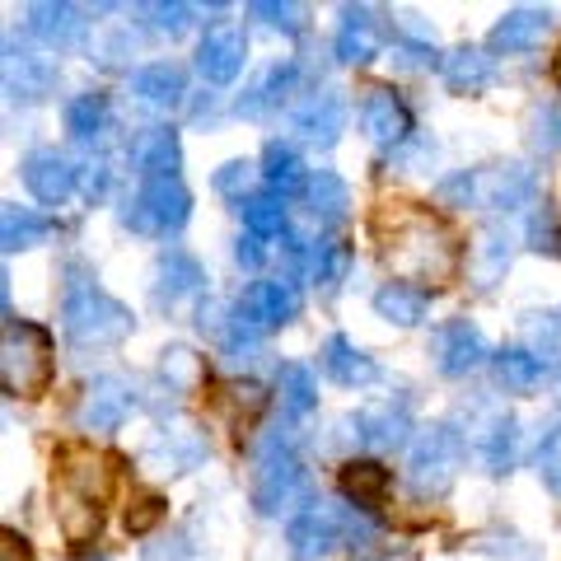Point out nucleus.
Segmentation results:
<instances>
[{
	"label": "nucleus",
	"instance_id": "nucleus-5",
	"mask_svg": "<svg viewBox=\"0 0 561 561\" xmlns=\"http://www.w3.org/2000/svg\"><path fill=\"white\" fill-rule=\"evenodd\" d=\"M249 496L262 515H280L305 496V463H300V454H295L290 435H267V440L257 445Z\"/></svg>",
	"mask_w": 561,
	"mask_h": 561
},
{
	"label": "nucleus",
	"instance_id": "nucleus-43",
	"mask_svg": "<svg viewBox=\"0 0 561 561\" xmlns=\"http://www.w3.org/2000/svg\"><path fill=\"white\" fill-rule=\"evenodd\" d=\"M534 463H538V478H542V486H548L552 496H561V431H552L548 440L538 445Z\"/></svg>",
	"mask_w": 561,
	"mask_h": 561
},
{
	"label": "nucleus",
	"instance_id": "nucleus-16",
	"mask_svg": "<svg viewBox=\"0 0 561 561\" xmlns=\"http://www.w3.org/2000/svg\"><path fill=\"white\" fill-rule=\"evenodd\" d=\"M408 431H412L408 408H393V402H370V408H360L351 416V435L365 449H393L408 440Z\"/></svg>",
	"mask_w": 561,
	"mask_h": 561
},
{
	"label": "nucleus",
	"instance_id": "nucleus-10",
	"mask_svg": "<svg viewBox=\"0 0 561 561\" xmlns=\"http://www.w3.org/2000/svg\"><path fill=\"white\" fill-rule=\"evenodd\" d=\"M360 127L375 146H402L408 131H412V113L389 84H370L365 99H360Z\"/></svg>",
	"mask_w": 561,
	"mask_h": 561
},
{
	"label": "nucleus",
	"instance_id": "nucleus-4",
	"mask_svg": "<svg viewBox=\"0 0 561 561\" xmlns=\"http://www.w3.org/2000/svg\"><path fill=\"white\" fill-rule=\"evenodd\" d=\"M370 534H375L370 519H360L356 505L313 501V505H305V511L290 519L286 542H290L295 561H323L328 552H337L342 542H356V538H370Z\"/></svg>",
	"mask_w": 561,
	"mask_h": 561
},
{
	"label": "nucleus",
	"instance_id": "nucleus-26",
	"mask_svg": "<svg viewBox=\"0 0 561 561\" xmlns=\"http://www.w3.org/2000/svg\"><path fill=\"white\" fill-rule=\"evenodd\" d=\"M154 295H160L164 305H179V300H187V295H197L202 290V262L192 257V253H183V249H169V253H160V267H154Z\"/></svg>",
	"mask_w": 561,
	"mask_h": 561
},
{
	"label": "nucleus",
	"instance_id": "nucleus-9",
	"mask_svg": "<svg viewBox=\"0 0 561 561\" xmlns=\"http://www.w3.org/2000/svg\"><path fill=\"white\" fill-rule=\"evenodd\" d=\"M295 309H300V295H295V286L286 276H276V280H253L249 290H243V300L234 309V319L239 323H249L257 337L262 332H272L280 323H290L295 319Z\"/></svg>",
	"mask_w": 561,
	"mask_h": 561
},
{
	"label": "nucleus",
	"instance_id": "nucleus-29",
	"mask_svg": "<svg viewBox=\"0 0 561 561\" xmlns=\"http://www.w3.org/2000/svg\"><path fill=\"white\" fill-rule=\"evenodd\" d=\"M323 370L337 379V383H346V389H360V383L375 379V360L365 356L360 346H351L346 337H328V346H323Z\"/></svg>",
	"mask_w": 561,
	"mask_h": 561
},
{
	"label": "nucleus",
	"instance_id": "nucleus-27",
	"mask_svg": "<svg viewBox=\"0 0 561 561\" xmlns=\"http://www.w3.org/2000/svg\"><path fill=\"white\" fill-rule=\"evenodd\" d=\"M295 84H300V66H295V61L272 66L267 76H262L253 90L239 99V113H243V117H267L272 108H280V103L295 94Z\"/></svg>",
	"mask_w": 561,
	"mask_h": 561
},
{
	"label": "nucleus",
	"instance_id": "nucleus-22",
	"mask_svg": "<svg viewBox=\"0 0 561 561\" xmlns=\"http://www.w3.org/2000/svg\"><path fill=\"white\" fill-rule=\"evenodd\" d=\"M131 94L146 103V108H179L183 94H187V80L173 61H154V66H140L131 76Z\"/></svg>",
	"mask_w": 561,
	"mask_h": 561
},
{
	"label": "nucleus",
	"instance_id": "nucleus-31",
	"mask_svg": "<svg viewBox=\"0 0 561 561\" xmlns=\"http://www.w3.org/2000/svg\"><path fill=\"white\" fill-rule=\"evenodd\" d=\"M472 449H478V459L491 472H505V468H511V459H515V421L511 416H491L486 426L478 431Z\"/></svg>",
	"mask_w": 561,
	"mask_h": 561
},
{
	"label": "nucleus",
	"instance_id": "nucleus-20",
	"mask_svg": "<svg viewBox=\"0 0 561 561\" xmlns=\"http://www.w3.org/2000/svg\"><path fill=\"white\" fill-rule=\"evenodd\" d=\"M84 14L76 5H61V0H38V5H28V28L38 33L47 47H76L84 38Z\"/></svg>",
	"mask_w": 561,
	"mask_h": 561
},
{
	"label": "nucleus",
	"instance_id": "nucleus-32",
	"mask_svg": "<svg viewBox=\"0 0 561 561\" xmlns=\"http://www.w3.org/2000/svg\"><path fill=\"white\" fill-rule=\"evenodd\" d=\"M496 375L505 389H519V393H529L542 383V375H548V365H542L529 346H511V351H501L496 356Z\"/></svg>",
	"mask_w": 561,
	"mask_h": 561
},
{
	"label": "nucleus",
	"instance_id": "nucleus-36",
	"mask_svg": "<svg viewBox=\"0 0 561 561\" xmlns=\"http://www.w3.org/2000/svg\"><path fill=\"white\" fill-rule=\"evenodd\" d=\"M262 173H267V183L280 192V197H286V192H295L300 183H309L305 179V160H300V150L295 146H280V140H272L267 146V154H262Z\"/></svg>",
	"mask_w": 561,
	"mask_h": 561
},
{
	"label": "nucleus",
	"instance_id": "nucleus-47",
	"mask_svg": "<svg viewBox=\"0 0 561 561\" xmlns=\"http://www.w3.org/2000/svg\"><path fill=\"white\" fill-rule=\"evenodd\" d=\"M253 179V164L249 160H230V164H220L216 173V192H243Z\"/></svg>",
	"mask_w": 561,
	"mask_h": 561
},
{
	"label": "nucleus",
	"instance_id": "nucleus-17",
	"mask_svg": "<svg viewBox=\"0 0 561 561\" xmlns=\"http://www.w3.org/2000/svg\"><path fill=\"white\" fill-rule=\"evenodd\" d=\"M548 28H552V10L515 5V10L501 14L496 28H491V47L496 51H529V47H538L542 38H548Z\"/></svg>",
	"mask_w": 561,
	"mask_h": 561
},
{
	"label": "nucleus",
	"instance_id": "nucleus-35",
	"mask_svg": "<svg viewBox=\"0 0 561 561\" xmlns=\"http://www.w3.org/2000/svg\"><path fill=\"white\" fill-rule=\"evenodd\" d=\"M103 127H108V103H103V94H80L66 103V131L76 140H99Z\"/></svg>",
	"mask_w": 561,
	"mask_h": 561
},
{
	"label": "nucleus",
	"instance_id": "nucleus-42",
	"mask_svg": "<svg viewBox=\"0 0 561 561\" xmlns=\"http://www.w3.org/2000/svg\"><path fill=\"white\" fill-rule=\"evenodd\" d=\"M249 10H253L267 28H280V33H300V28H305V10H300V5H276V0H253Z\"/></svg>",
	"mask_w": 561,
	"mask_h": 561
},
{
	"label": "nucleus",
	"instance_id": "nucleus-33",
	"mask_svg": "<svg viewBox=\"0 0 561 561\" xmlns=\"http://www.w3.org/2000/svg\"><path fill=\"white\" fill-rule=\"evenodd\" d=\"M276 389H280V408H286L290 416H309L313 402H319V389H313V375L305 370V365L286 360L276 370Z\"/></svg>",
	"mask_w": 561,
	"mask_h": 561
},
{
	"label": "nucleus",
	"instance_id": "nucleus-52",
	"mask_svg": "<svg viewBox=\"0 0 561 561\" xmlns=\"http://www.w3.org/2000/svg\"><path fill=\"white\" fill-rule=\"evenodd\" d=\"M557 80H561V57H557Z\"/></svg>",
	"mask_w": 561,
	"mask_h": 561
},
{
	"label": "nucleus",
	"instance_id": "nucleus-46",
	"mask_svg": "<svg viewBox=\"0 0 561 561\" xmlns=\"http://www.w3.org/2000/svg\"><path fill=\"white\" fill-rule=\"evenodd\" d=\"M164 375H169V383H197L202 379V360L197 356H192V351H164Z\"/></svg>",
	"mask_w": 561,
	"mask_h": 561
},
{
	"label": "nucleus",
	"instance_id": "nucleus-48",
	"mask_svg": "<svg viewBox=\"0 0 561 561\" xmlns=\"http://www.w3.org/2000/svg\"><path fill=\"white\" fill-rule=\"evenodd\" d=\"M160 515H164V501L146 496V501H140V511H136V515H127V534H146V529H150V524L160 519Z\"/></svg>",
	"mask_w": 561,
	"mask_h": 561
},
{
	"label": "nucleus",
	"instance_id": "nucleus-19",
	"mask_svg": "<svg viewBox=\"0 0 561 561\" xmlns=\"http://www.w3.org/2000/svg\"><path fill=\"white\" fill-rule=\"evenodd\" d=\"M389 486H393V472L375 459H351L342 468V491H346V501H356L360 515H375L389 501Z\"/></svg>",
	"mask_w": 561,
	"mask_h": 561
},
{
	"label": "nucleus",
	"instance_id": "nucleus-53",
	"mask_svg": "<svg viewBox=\"0 0 561 561\" xmlns=\"http://www.w3.org/2000/svg\"><path fill=\"white\" fill-rule=\"evenodd\" d=\"M370 561H379V557H370Z\"/></svg>",
	"mask_w": 561,
	"mask_h": 561
},
{
	"label": "nucleus",
	"instance_id": "nucleus-45",
	"mask_svg": "<svg viewBox=\"0 0 561 561\" xmlns=\"http://www.w3.org/2000/svg\"><path fill=\"white\" fill-rule=\"evenodd\" d=\"M534 146L538 150H561V103H548L534 117Z\"/></svg>",
	"mask_w": 561,
	"mask_h": 561
},
{
	"label": "nucleus",
	"instance_id": "nucleus-39",
	"mask_svg": "<svg viewBox=\"0 0 561 561\" xmlns=\"http://www.w3.org/2000/svg\"><path fill=\"white\" fill-rule=\"evenodd\" d=\"M511 253H515L511 234H501V230H486V234H482L478 253H472V267H478L482 286H491V280H496L505 267H511Z\"/></svg>",
	"mask_w": 561,
	"mask_h": 561
},
{
	"label": "nucleus",
	"instance_id": "nucleus-18",
	"mask_svg": "<svg viewBox=\"0 0 561 561\" xmlns=\"http://www.w3.org/2000/svg\"><path fill=\"white\" fill-rule=\"evenodd\" d=\"M179 160H183V150H179V131L173 127L140 131L131 146V164H136V173H146V179H179Z\"/></svg>",
	"mask_w": 561,
	"mask_h": 561
},
{
	"label": "nucleus",
	"instance_id": "nucleus-40",
	"mask_svg": "<svg viewBox=\"0 0 561 561\" xmlns=\"http://www.w3.org/2000/svg\"><path fill=\"white\" fill-rule=\"evenodd\" d=\"M524 332H529V351L548 365V360H561V309L552 313H534L529 323H524Z\"/></svg>",
	"mask_w": 561,
	"mask_h": 561
},
{
	"label": "nucleus",
	"instance_id": "nucleus-7",
	"mask_svg": "<svg viewBox=\"0 0 561 561\" xmlns=\"http://www.w3.org/2000/svg\"><path fill=\"white\" fill-rule=\"evenodd\" d=\"M463 435L454 426H431L416 435V445L408 454V482L421 491V496H440V491L459 478L463 468Z\"/></svg>",
	"mask_w": 561,
	"mask_h": 561
},
{
	"label": "nucleus",
	"instance_id": "nucleus-1",
	"mask_svg": "<svg viewBox=\"0 0 561 561\" xmlns=\"http://www.w3.org/2000/svg\"><path fill=\"white\" fill-rule=\"evenodd\" d=\"M375 230L383 239V262L393 272L412 276V280H431V286H445V280L459 272V239L454 230L431 216V210H383L375 220Z\"/></svg>",
	"mask_w": 561,
	"mask_h": 561
},
{
	"label": "nucleus",
	"instance_id": "nucleus-44",
	"mask_svg": "<svg viewBox=\"0 0 561 561\" xmlns=\"http://www.w3.org/2000/svg\"><path fill=\"white\" fill-rule=\"evenodd\" d=\"M140 14L150 20L154 33H169V38H179V33L192 24V14H197V10H192V5H146Z\"/></svg>",
	"mask_w": 561,
	"mask_h": 561
},
{
	"label": "nucleus",
	"instance_id": "nucleus-2",
	"mask_svg": "<svg viewBox=\"0 0 561 561\" xmlns=\"http://www.w3.org/2000/svg\"><path fill=\"white\" fill-rule=\"evenodd\" d=\"M57 375V351L51 332L28 319H5V342H0V379L10 398H43Z\"/></svg>",
	"mask_w": 561,
	"mask_h": 561
},
{
	"label": "nucleus",
	"instance_id": "nucleus-51",
	"mask_svg": "<svg viewBox=\"0 0 561 561\" xmlns=\"http://www.w3.org/2000/svg\"><path fill=\"white\" fill-rule=\"evenodd\" d=\"M431 57H435V51L431 47H416V43H402L398 47V61L402 66H431Z\"/></svg>",
	"mask_w": 561,
	"mask_h": 561
},
{
	"label": "nucleus",
	"instance_id": "nucleus-14",
	"mask_svg": "<svg viewBox=\"0 0 561 561\" xmlns=\"http://www.w3.org/2000/svg\"><path fill=\"white\" fill-rule=\"evenodd\" d=\"M24 183L38 202L61 206L70 192H76V164L57 150H33V154H24Z\"/></svg>",
	"mask_w": 561,
	"mask_h": 561
},
{
	"label": "nucleus",
	"instance_id": "nucleus-24",
	"mask_svg": "<svg viewBox=\"0 0 561 561\" xmlns=\"http://www.w3.org/2000/svg\"><path fill=\"white\" fill-rule=\"evenodd\" d=\"M61 486L70 491V496H84V501H103L108 496V486H113V472L103 459H94V454H84V449H66L61 454Z\"/></svg>",
	"mask_w": 561,
	"mask_h": 561
},
{
	"label": "nucleus",
	"instance_id": "nucleus-34",
	"mask_svg": "<svg viewBox=\"0 0 561 561\" xmlns=\"http://www.w3.org/2000/svg\"><path fill=\"white\" fill-rule=\"evenodd\" d=\"M305 197H309V210H313V216H319V220H342L346 216V183L337 179V173H328V169H319V173H313V179L305 183Z\"/></svg>",
	"mask_w": 561,
	"mask_h": 561
},
{
	"label": "nucleus",
	"instance_id": "nucleus-25",
	"mask_svg": "<svg viewBox=\"0 0 561 561\" xmlns=\"http://www.w3.org/2000/svg\"><path fill=\"white\" fill-rule=\"evenodd\" d=\"M440 70H445V84L454 94H482L486 84L496 80V57L482 47H459L440 61Z\"/></svg>",
	"mask_w": 561,
	"mask_h": 561
},
{
	"label": "nucleus",
	"instance_id": "nucleus-11",
	"mask_svg": "<svg viewBox=\"0 0 561 561\" xmlns=\"http://www.w3.org/2000/svg\"><path fill=\"white\" fill-rule=\"evenodd\" d=\"M243 61H249V43L234 24H210L197 43V70L210 80V84H230Z\"/></svg>",
	"mask_w": 561,
	"mask_h": 561
},
{
	"label": "nucleus",
	"instance_id": "nucleus-12",
	"mask_svg": "<svg viewBox=\"0 0 561 561\" xmlns=\"http://www.w3.org/2000/svg\"><path fill=\"white\" fill-rule=\"evenodd\" d=\"M51 84H57V61L24 43L5 47V94L10 99H43L51 94Z\"/></svg>",
	"mask_w": 561,
	"mask_h": 561
},
{
	"label": "nucleus",
	"instance_id": "nucleus-38",
	"mask_svg": "<svg viewBox=\"0 0 561 561\" xmlns=\"http://www.w3.org/2000/svg\"><path fill=\"white\" fill-rule=\"evenodd\" d=\"M351 267V249L342 239H319L313 243V253H309V276L319 280V286H337V280L346 276Z\"/></svg>",
	"mask_w": 561,
	"mask_h": 561
},
{
	"label": "nucleus",
	"instance_id": "nucleus-50",
	"mask_svg": "<svg viewBox=\"0 0 561 561\" xmlns=\"http://www.w3.org/2000/svg\"><path fill=\"white\" fill-rule=\"evenodd\" d=\"M234 253H239L243 267H257V262H262V239H257V234H243Z\"/></svg>",
	"mask_w": 561,
	"mask_h": 561
},
{
	"label": "nucleus",
	"instance_id": "nucleus-30",
	"mask_svg": "<svg viewBox=\"0 0 561 561\" xmlns=\"http://www.w3.org/2000/svg\"><path fill=\"white\" fill-rule=\"evenodd\" d=\"M47 234H51V220L38 216V210H28V206H5V216H0V239H5V253L33 249V243H43Z\"/></svg>",
	"mask_w": 561,
	"mask_h": 561
},
{
	"label": "nucleus",
	"instance_id": "nucleus-37",
	"mask_svg": "<svg viewBox=\"0 0 561 561\" xmlns=\"http://www.w3.org/2000/svg\"><path fill=\"white\" fill-rule=\"evenodd\" d=\"M239 210H243V225H249V234H257V239H272V234L286 230V206H280L276 192H262V197H249Z\"/></svg>",
	"mask_w": 561,
	"mask_h": 561
},
{
	"label": "nucleus",
	"instance_id": "nucleus-49",
	"mask_svg": "<svg viewBox=\"0 0 561 561\" xmlns=\"http://www.w3.org/2000/svg\"><path fill=\"white\" fill-rule=\"evenodd\" d=\"M0 561H33L28 538H24V534H14V529L0 534Z\"/></svg>",
	"mask_w": 561,
	"mask_h": 561
},
{
	"label": "nucleus",
	"instance_id": "nucleus-41",
	"mask_svg": "<svg viewBox=\"0 0 561 561\" xmlns=\"http://www.w3.org/2000/svg\"><path fill=\"white\" fill-rule=\"evenodd\" d=\"M262 402H267V398H262L257 383H225V389H220V408L230 412V421L239 431H243V421H253L262 412Z\"/></svg>",
	"mask_w": 561,
	"mask_h": 561
},
{
	"label": "nucleus",
	"instance_id": "nucleus-8",
	"mask_svg": "<svg viewBox=\"0 0 561 561\" xmlns=\"http://www.w3.org/2000/svg\"><path fill=\"white\" fill-rule=\"evenodd\" d=\"M187 216H192V197L179 179H146L136 187V197L127 202V210H122V220L136 234H154V239L179 234Z\"/></svg>",
	"mask_w": 561,
	"mask_h": 561
},
{
	"label": "nucleus",
	"instance_id": "nucleus-15",
	"mask_svg": "<svg viewBox=\"0 0 561 561\" xmlns=\"http://www.w3.org/2000/svg\"><path fill=\"white\" fill-rule=\"evenodd\" d=\"M482 360H486V342L468 319H454L435 332V365H440L445 375H468V370H478Z\"/></svg>",
	"mask_w": 561,
	"mask_h": 561
},
{
	"label": "nucleus",
	"instance_id": "nucleus-21",
	"mask_svg": "<svg viewBox=\"0 0 561 561\" xmlns=\"http://www.w3.org/2000/svg\"><path fill=\"white\" fill-rule=\"evenodd\" d=\"M375 51H379V20H375V10L346 5L342 24H337V61L360 66V61H370Z\"/></svg>",
	"mask_w": 561,
	"mask_h": 561
},
{
	"label": "nucleus",
	"instance_id": "nucleus-6",
	"mask_svg": "<svg viewBox=\"0 0 561 561\" xmlns=\"http://www.w3.org/2000/svg\"><path fill=\"white\" fill-rule=\"evenodd\" d=\"M440 202L449 206H491V210H519L534 202V173L524 164H496V169H478V173H454L440 183Z\"/></svg>",
	"mask_w": 561,
	"mask_h": 561
},
{
	"label": "nucleus",
	"instance_id": "nucleus-13",
	"mask_svg": "<svg viewBox=\"0 0 561 561\" xmlns=\"http://www.w3.org/2000/svg\"><path fill=\"white\" fill-rule=\"evenodd\" d=\"M131 389L122 379H94L90 389H84V398H80V426L84 431H117L122 421L131 416Z\"/></svg>",
	"mask_w": 561,
	"mask_h": 561
},
{
	"label": "nucleus",
	"instance_id": "nucleus-3",
	"mask_svg": "<svg viewBox=\"0 0 561 561\" xmlns=\"http://www.w3.org/2000/svg\"><path fill=\"white\" fill-rule=\"evenodd\" d=\"M61 319L66 332L76 337L80 346H113L131 332V313L127 305H117L108 290L90 276H76L66 286V300H61Z\"/></svg>",
	"mask_w": 561,
	"mask_h": 561
},
{
	"label": "nucleus",
	"instance_id": "nucleus-23",
	"mask_svg": "<svg viewBox=\"0 0 561 561\" xmlns=\"http://www.w3.org/2000/svg\"><path fill=\"white\" fill-rule=\"evenodd\" d=\"M346 127V103L342 94H313L300 113H295V131H300L309 146H332Z\"/></svg>",
	"mask_w": 561,
	"mask_h": 561
},
{
	"label": "nucleus",
	"instance_id": "nucleus-28",
	"mask_svg": "<svg viewBox=\"0 0 561 561\" xmlns=\"http://www.w3.org/2000/svg\"><path fill=\"white\" fill-rule=\"evenodd\" d=\"M375 309H379V319H389L398 328H416L431 309V295L426 286H412V280H389V286H379Z\"/></svg>",
	"mask_w": 561,
	"mask_h": 561
}]
</instances>
